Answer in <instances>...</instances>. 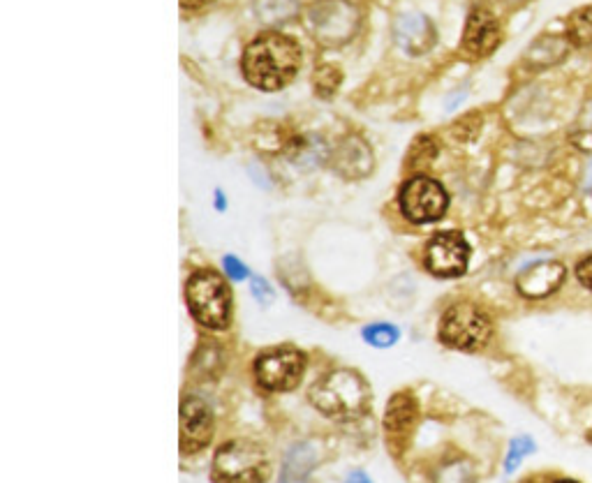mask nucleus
I'll list each match as a JSON object with an SVG mask.
<instances>
[{"instance_id": "1", "label": "nucleus", "mask_w": 592, "mask_h": 483, "mask_svg": "<svg viewBox=\"0 0 592 483\" xmlns=\"http://www.w3.org/2000/svg\"><path fill=\"white\" fill-rule=\"evenodd\" d=\"M301 49L292 37L264 33L248 44L243 54V77L259 91H280L296 77Z\"/></svg>"}, {"instance_id": "2", "label": "nucleus", "mask_w": 592, "mask_h": 483, "mask_svg": "<svg viewBox=\"0 0 592 483\" xmlns=\"http://www.w3.org/2000/svg\"><path fill=\"white\" fill-rule=\"evenodd\" d=\"M310 403L329 419L352 421L368 412L370 391L352 370H333L310 389Z\"/></svg>"}, {"instance_id": "3", "label": "nucleus", "mask_w": 592, "mask_h": 483, "mask_svg": "<svg viewBox=\"0 0 592 483\" xmlns=\"http://www.w3.org/2000/svg\"><path fill=\"white\" fill-rule=\"evenodd\" d=\"M185 299L199 324L213 331L227 329L232 317V292L216 271L192 273L185 285Z\"/></svg>"}, {"instance_id": "4", "label": "nucleus", "mask_w": 592, "mask_h": 483, "mask_svg": "<svg viewBox=\"0 0 592 483\" xmlns=\"http://www.w3.org/2000/svg\"><path fill=\"white\" fill-rule=\"evenodd\" d=\"M269 477V463L262 447L248 440L222 444L213 458V481L216 483H262Z\"/></svg>"}, {"instance_id": "5", "label": "nucleus", "mask_w": 592, "mask_h": 483, "mask_svg": "<svg viewBox=\"0 0 592 483\" xmlns=\"http://www.w3.org/2000/svg\"><path fill=\"white\" fill-rule=\"evenodd\" d=\"M308 28L324 47H340L359 31V10L347 0H320L308 10Z\"/></svg>"}, {"instance_id": "6", "label": "nucleus", "mask_w": 592, "mask_h": 483, "mask_svg": "<svg viewBox=\"0 0 592 483\" xmlns=\"http://www.w3.org/2000/svg\"><path fill=\"white\" fill-rule=\"evenodd\" d=\"M491 333V319L472 303H456L444 312L440 322V340L454 349L484 347Z\"/></svg>"}, {"instance_id": "7", "label": "nucleus", "mask_w": 592, "mask_h": 483, "mask_svg": "<svg viewBox=\"0 0 592 483\" xmlns=\"http://www.w3.org/2000/svg\"><path fill=\"white\" fill-rule=\"evenodd\" d=\"M398 204H401V211L407 220L426 225V222L440 220L447 213L449 197L435 178L414 176L401 188Z\"/></svg>"}, {"instance_id": "8", "label": "nucleus", "mask_w": 592, "mask_h": 483, "mask_svg": "<svg viewBox=\"0 0 592 483\" xmlns=\"http://www.w3.org/2000/svg\"><path fill=\"white\" fill-rule=\"evenodd\" d=\"M306 370V356L296 349L280 347L257 356L255 377L257 384L266 391H290L301 382Z\"/></svg>"}, {"instance_id": "9", "label": "nucleus", "mask_w": 592, "mask_h": 483, "mask_svg": "<svg viewBox=\"0 0 592 483\" xmlns=\"http://www.w3.org/2000/svg\"><path fill=\"white\" fill-rule=\"evenodd\" d=\"M470 245L458 232L435 234L426 245V269L438 278L463 276L468 269Z\"/></svg>"}, {"instance_id": "10", "label": "nucleus", "mask_w": 592, "mask_h": 483, "mask_svg": "<svg viewBox=\"0 0 592 483\" xmlns=\"http://www.w3.org/2000/svg\"><path fill=\"white\" fill-rule=\"evenodd\" d=\"M213 437V412L202 398L188 396L181 403V449L195 453L204 449Z\"/></svg>"}, {"instance_id": "11", "label": "nucleus", "mask_w": 592, "mask_h": 483, "mask_svg": "<svg viewBox=\"0 0 592 483\" xmlns=\"http://www.w3.org/2000/svg\"><path fill=\"white\" fill-rule=\"evenodd\" d=\"M394 40L407 56H424L435 44V28L424 14H401L394 21Z\"/></svg>"}, {"instance_id": "12", "label": "nucleus", "mask_w": 592, "mask_h": 483, "mask_svg": "<svg viewBox=\"0 0 592 483\" xmlns=\"http://www.w3.org/2000/svg\"><path fill=\"white\" fill-rule=\"evenodd\" d=\"M331 165L345 178H364L373 172V151L359 135H347L333 148Z\"/></svg>"}, {"instance_id": "13", "label": "nucleus", "mask_w": 592, "mask_h": 483, "mask_svg": "<svg viewBox=\"0 0 592 483\" xmlns=\"http://www.w3.org/2000/svg\"><path fill=\"white\" fill-rule=\"evenodd\" d=\"M565 278L567 271L560 262H537L518 273L516 287L528 299H544V296L553 294L555 289H560Z\"/></svg>"}, {"instance_id": "14", "label": "nucleus", "mask_w": 592, "mask_h": 483, "mask_svg": "<svg viewBox=\"0 0 592 483\" xmlns=\"http://www.w3.org/2000/svg\"><path fill=\"white\" fill-rule=\"evenodd\" d=\"M500 44V26L488 10H472L463 33V47L470 56H488Z\"/></svg>"}, {"instance_id": "15", "label": "nucleus", "mask_w": 592, "mask_h": 483, "mask_svg": "<svg viewBox=\"0 0 592 483\" xmlns=\"http://www.w3.org/2000/svg\"><path fill=\"white\" fill-rule=\"evenodd\" d=\"M320 453L313 442H296L285 453L283 470H280V483H301L310 477L317 467Z\"/></svg>"}, {"instance_id": "16", "label": "nucleus", "mask_w": 592, "mask_h": 483, "mask_svg": "<svg viewBox=\"0 0 592 483\" xmlns=\"http://www.w3.org/2000/svg\"><path fill=\"white\" fill-rule=\"evenodd\" d=\"M567 51H569L567 35H542L539 40L532 42L528 54H525V61L537 70L551 68V65L560 63L562 58L567 56Z\"/></svg>"}, {"instance_id": "17", "label": "nucleus", "mask_w": 592, "mask_h": 483, "mask_svg": "<svg viewBox=\"0 0 592 483\" xmlns=\"http://www.w3.org/2000/svg\"><path fill=\"white\" fill-rule=\"evenodd\" d=\"M414 416H417V400H414L412 393H396L389 400L387 412H384V428L389 433H403L405 428L412 426Z\"/></svg>"}, {"instance_id": "18", "label": "nucleus", "mask_w": 592, "mask_h": 483, "mask_svg": "<svg viewBox=\"0 0 592 483\" xmlns=\"http://www.w3.org/2000/svg\"><path fill=\"white\" fill-rule=\"evenodd\" d=\"M299 0H255L257 19L266 26H283L296 17Z\"/></svg>"}, {"instance_id": "19", "label": "nucleus", "mask_w": 592, "mask_h": 483, "mask_svg": "<svg viewBox=\"0 0 592 483\" xmlns=\"http://www.w3.org/2000/svg\"><path fill=\"white\" fill-rule=\"evenodd\" d=\"M567 40L574 47H590L592 44V7L576 10L567 21Z\"/></svg>"}, {"instance_id": "20", "label": "nucleus", "mask_w": 592, "mask_h": 483, "mask_svg": "<svg viewBox=\"0 0 592 483\" xmlns=\"http://www.w3.org/2000/svg\"><path fill=\"white\" fill-rule=\"evenodd\" d=\"M435 483H475V470L468 460H451L435 472Z\"/></svg>"}, {"instance_id": "21", "label": "nucleus", "mask_w": 592, "mask_h": 483, "mask_svg": "<svg viewBox=\"0 0 592 483\" xmlns=\"http://www.w3.org/2000/svg\"><path fill=\"white\" fill-rule=\"evenodd\" d=\"M537 449V444L532 437L528 435H521V437H514L512 442H509V449H507V456H505V472L512 474L516 472L518 467H521V463L528 456H532Z\"/></svg>"}, {"instance_id": "22", "label": "nucleus", "mask_w": 592, "mask_h": 483, "mask_svg": "<svg viewBox=\"0 0 592 483\" xmlns=\"http://www.w3.org/2000/svg\"><path fill=\"white\" fill-rule=\"evenodd\" d=\"M340 81H343V74H340L336 65H322V68L315 70L313 74L315 93L320 95V98H331V95H336Z\"/></svg>"}, {"instance_id": "23", "label": "nucleus", "mask_w": 592, "mask_h": 483, "mask_svg": "<svg viewBox=\"0 0 592 483\" xmlns=\"http://www.w3.org/2000/svg\"><path fill=\"white\" fill-rule=\"evenodd\" d=\"M398 338H401V331H398L394 324H370L364 329V340L377 349L394 347L398 343Z\"/></svg>"}, {"instance_id": "24", "label": "nucleus", "mask_w": 592, "mask_h": 483, "mask_svg": "<svg viewBox=\"0 0 592 483\" xmlns=\"http://www.w3.org/2000/svg\"><path fill=\"white\" fill-rule=\"evenodd\" d=\"M572 144L581 151L592 153V104L581 111L572 128Z\"/></svg>"}, {"instance_id": "25", "label": "nucleus", "mask_w": 592, "mask_h": 483, "mask_svg": "<svg viewBox=\"0 0 592 483\" xmlns=\"http://www.w3.org/2000/svg\"><path fill=\"white\" fill-rule=\"evenodd\" d=\"M222 269H225V273L232 280H246L248 278V266L243 262H239V259L232 257V255L225 257V262H222Z\"/></svg>"}, {"instance_id": "26", "label": "nucleus", "mask_w": 592, "mask_h": 483, "mask_svg": "<svg viewBox=\"0 0 592 483\" xmlns=\"http://www.w3.org/2000/svg\"><path fill=\"white\" fill-rule=\"evenodd\" d=\"M253 294L259 303H271L273 301V289L264 278L253 280Z\"/></svg>"}, {"instance_id": "27", "label": "nucleus", "mask_w": 592, "mask_h": 483, "mask_svg": "<svg viewBox=\"0 0 592 483\" xmlns=\"http://www.w3.org/2000/svg\"><path fill=\"white\" fill-rule=\"evenodd\" d=\"M576 278H579L581 285L592 289V255L583 259V262H579V266H576Z\"/></svg>"}, {"instance_id": "28", "label": "nucleus", "mask_w": 592, "mask_h": 483, "mask_svg": "<svg viewBox=\"0 0 592 483\" xmlns=\"http://www.w3.org/2000/svg\"><path fill=\"white\" fill-rule=\"evenodd\" d=\"M345 483H373V479H370L364 470H354L347 474Z\"/></svg>"}, {"instance_id": "29", "label": "nucleus", "mask_w": 592, "mask_h": 483, "mask_svg": "<svg viewBox=\"0 0 592 483\" xmlns=\"http://www.w3.org/2000/svg\"><path fill=\"white\" fill-rule=\"evenodd\" d=\"M206 3H211V0H181V5L185 10H195V7H202Z\"/></svg>"}, {"instance_id": "30", "label": "nucleus", "mask_w": 592, "mask_h": 483, "mask_svg": "<svg viewBox=\"0 0 592 483\" xmlns=\"http://www.w3.org/2000/svg\"><path fill=\"white\" fill-rule=\"evenodd\" d=\"M586 185H588V188H592V162H590L588 169H586Z\"/></svg>"}, {"instance_id": "31", "label": "nucleus", "mask_w": 592, "mask_h": 483, "mask_svg": "<svg viewBox=\"0 0 592 483\" xmlns=\"http://www.w3.org/2000/svg\"><path fill=\"white\" fill-rule=\"evenodd\" d=\"M555 483H576V481H555Z\"/></svg>"}]
</instances>
